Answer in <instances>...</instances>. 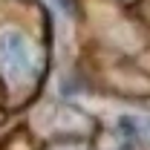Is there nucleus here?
Wrapping results in <instances>:
<instances>
[{
  "mask_svg": "<svg viewBox=\"0 0 150 150\" xmlns=\"http://www.w3.org/2000/svg\"><path fill=\"white\" fill-rule=\"evenodd\" d=\"M35 49L29 38L20 35L18 29L0 32V67L12 78H32L35 75Z\"/></svg>",
  "mask_w": 150,
  "mask_h": 150,
  "instance_id": "f257e3e1",
  "label": "nucleus"
}]
</instances>
